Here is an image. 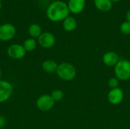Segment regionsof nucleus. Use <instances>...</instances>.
<instances>
[{
    "label": "nucleus",
    "mask_w": 130,
    "mask_h": 129,
    "mask_svg": "<svg viewBox=\"0 0 130 129\" xmlns=\"http://www.w3.org/2000/svg\"><path fill=\"white\" fill-rule=\"evenodd\" d=\"M69 13L67 3L61 0L53 2L46 9V17L53 22L63 21L69 16Z\"/></svg>",
    "instance_id": "f257e3e1"
},
{
    "label": "nucleus",
    "mask_w": 130,
    "mask_h": 129,
    "mask_svg": "<svg viewBox=\"0 0 130 129\" xmlns=\"http://www.w3.org/2000/svg\"><path fill=\"white\" fill-rule=\"evenodd\" d=\"M56 73L62 80L65 81H70L76 76V68L69 62H62L58 65Z\"/></svg>",
    "instance_id": "f03ea898"
},
{
    "label": "nucleus",
    "mask_w": 130,
    "mask_h": 129,
    "mask_svg": "<svg viewBox=\"0 0 130 129\" xmlns=\"http://www.w3.org/2000/svg\"><path fill=\"white\" fill-rule=\"evenodd\" d=\"M116 78L122 81L130 79V61L127 59H120L114 67Z\"/></svg>",
    "instance_id": "7ed1b4c3"
},
{
    "label": "nucleus",
    "mask_w": 130,
    "mask_h": 129,
    "mask_svg": "<svg viewBox=\"0 0 130 129\" xmlns=\"http://www.w3.org/2000/svg\"><path fill=\"white\" fill-rule=\"evenodd\" d=\"M55 104V101L53 100L50 95L43 94L38 97L36 105L37 107L42 112H48L51 110Z\"/></svg>",
    "instance_id": "20e7f679"
},
{
    "label": "nucleus",
    "mask_w": 130,
    "mask_h": 129,
    "mask_svg": "<svg viewBox=\"0 0 130 129\" xmlns=\"http://www.w3.org/2000/svg\"><path fill=\"white\" fill-rule=\"evenodd\" d=\"M16 34V28L11 24H4L0 25V40L9 41Z\"/></svg>",
    "instance_id": "39448f33"
},
{
    "label": "nucleus",
    "mask_w": 130,
    "mask_h": 129,
    "mask_svg": "<svg viewBox=\"0 0 130 129\" xmlns=\"http://www.w3.org/2000/svg\"><path fill=\"white\" fill-rule=\"evenodd\" d=\"M7 53L8 56L13 59H21L25 56L26 50L24 49L23 45L14 43L8 46Z\"/></svg>",
    "instance_id": "423d86ee"
},
{
    "label": "nucleus",
    "mask_w": 130,
    "mask_h": 129,
    "mask_svg": "<svg viewBox=\"0 0 130 129\" xmlns=\"http://www.w3.org/2000/svg\"><path fill=\"white\" fill-rule=\"evenodd\" d=\"M13 92L12 84L4 80H0V103L7 101Z\"/></svg>",
    "instance_id": "0eeeda50"
},
{
    "label": "nucleus",
    "mask_w": 130,
    "mask_h": 129,
    "mask_svg": "<svg viewBox=\"0 0 130 129\" xmlns=\"http://www.w3.org/2000/svg\"><path fill=\"white\" fill-rule=\"evenodd\" d=\"M37 42L40 46L45 49L53 47L56 43V37L50 32H43L37 38Z\"/></svg>",
    "instance_id": "6e6552de"
},
{
    "label": "nucleus",
    "mask_w": 130,
    "mask_h": 129,
    "mask_svg": "<svg viewBox=\"0 0 130 129\" xmlns=\"http://www.w3.org/2000/svg\"><path fill=\"white\" fill-rule=\"evenodd\" d=\"M123 97H124L123 90L120 87L110 89V90L108 92V94H107L108 102L110 104L114 105V106L120 104L123 101Z\"/></svg>",
    "instance_id": "1a4fd4ad"
},
{
    "label": "nucleus",
    "mask_w": 130,
    "mask_h": 129,
    "mask_svg": "<svg viewBox=\"0 0 130 129\" xmlns=\"http://www.w3.org/2000/svg\"><path fill=\"white\" fill-rule=\"evenodd\" d=\"M86 0H69L67 5L69 11L75 14L82 13L85 8Z\"/></svg>",
    "instance_id": "9d476101"
},
{
    "label": "nucleus",
    "mask_w": 130,
    "mask_h": 129,
    "mask_svg": "<svg viewBox=\"0 0 130 129\" xmlns=\"http://www.w3.org/2000/svg\"><path fill=\"white\" fill-rule=\"evenodd\" d=\"M120 61V57L117 53L110 51L104 54L102 57L103 63L107 67H115L117 62Z\"/></svg>",
    "instance_id": "9b49d317"
},
{
    "label": "nucleus",
    "mask_w": 130,
    "mask_h": 129,
    "mask_svg": "<svg viewBox=\"0 0 130 129\" xmlns=\"http://www.w3.org/2000/svg\"><path fill=\"white\" fill-rule=\"evenodd\" d=\"M95 8L102 12H108L113 8L111 0H94Z\"/></svg>",
    "instance_id": "f8f14e48"
},
{
    "label": "nucleus",
    "mask_w": 130,
    "mask_h": 129,
    "mask_svg": "<svg viewBox=\"0 0 130 129\" xmlns=\"http://www.w3.org/2000/svg\"><path fill=\"white\" fill-rule=\"evenodd\" d=\"M58 65H59L54 60L47 59V60H45L43 62L42 68L45 72H46L48 74H53V73L56 72Z\"/></svg>",
    "instance_id": "ddd939ff"
},
{
    "label": "nucleus",
    "mask_w": 130,
    "mask_h": 129,
    "mask_svg": "<svg viewBox=\"0 0 130 129\" xmlns=\"http://www.w3.org/2000/svg\"><path fill=\"white\" fill-rule=\"evenodd\" d=\"M63 29L67 32H72L77 27V21L72 16H68L62 22Z\"/></svg>",
    "instance_id": "4468645a"
},
{
    "label": "nucleus",
    "mask_w": 130,
    "mask_h": 129,
    "mask_svg": "<svg viewBox=\"0 0 130 129\" xmlns=\"http://www.w3.org/2000/svg\"><path fill=\"white\" fill-rule=\"evenodd\" d=\"M28 33L31 38H38L42 33V28L38 24H32L28 27Z\"/></svg>",
    "instance_id": "2eb2a0df"
},
{
    "label": "nucleus",
    "mask_w": 130,
    "mask_h": 129,
    "mask_svg": "<svg viewBox=\"0 0 130 129\" xmlns=\"http://www.w3.org/2000/svg\"><path fill=\"white\" fill-rule=\"evenodd\" d=\"M23 46L26 52L34 51L37 47V41L34 38H28L24 40L23 43Z\"/></svg>",
    "instance_id": "dca6fc26"
},
{
    "label": "nucleus",
    "mask_w": 130,
    "mask_h": 129,
    "mask_svg": "<svg viewBox=\"0 0 130 129\" xmlns=\"http://www.w3.org/2000/svg\"><path fill=\"white\" fill-rule=\"evenodd\" d=\"M51 97L53 98V100L55 102H59L60 100H62L64 97V93L62 90L59 89H56L52 91L51 94H50Z\"/></svg>",
    "instance_id": "f3484780"
},
{
    "label": "nucleus",
    "mask_w": 130,
    "mask_h": 129,
    "mask_svg": "<svg viewBox=\"0 0 130 129\" xmlns=\"http://www.w3.org/2000/svg\"><path fill=\"white\" fill-rule=\"evenodd\" d=\"M120 32L124 35H130V22L126 21L123 22L120 27Z\"/></svg>",
    "instance_id": "a211bd4d"
},
{
    "label": "nucleus",
    "mask_w": 130,
    "mask_h": 129,
    "mask_svg": "<svg viewBox=\"0 0 130 129\" xmlns=\"http://www.w3.org/2000/svg\"><path fill=\"white\" fill-rule=\"evenodd\" d=\"M108 86L110 89H114L117 87H119V80L115 77V78H110L108 81Z\"/></svg>",
    "instance_id": "6ab92c4d"
},
{
    "label": "nucleus",
    "mask_w": 130,
    "mask_h": 129,
    "mask_svg": "<svg viewBox=\"0 0 130 129\" xmlns=\"http://www.w3.org/2000/svg\"><path fill=\"white\" fill-rule=\"evenodd\" d=\"M5 124H6L5 119L2 116H0V129L3 128L5 127Z\"/></svg>",
    "instance_id": "aec40b11"
},
{
    "label": "nucleus",
    "mask_w": 130,
    "mask_h": 129,
    "mask_svg": "<svg viewBox=\"0 0 130 129\" xmlns=\"http://www.w3.org/2000/svg\"><path fill=\"white\" fill-rule=\"evenodd\" d=\"M126 21L130 22V9L126 13Z\"/></svg>",
    "instance_id": "412c9836"
},
{
    "label": "nucleus",
    "mask_w": 130,
    "mask_h": 129,
    "mask_svg": "<svg viewBox=\"0 0 130 129\" xmlns=\"http://www.w3.org/2000/svg\"><path fill=\"white\" fill-rule=\"evenodd\" d=\"M121 0H111V2H113V3H115V2H120Z\"/></svg>",
    "instance_id": "4be33fe9"
},
{
    "label": "nucleus",
    "mask_w": 130,
    "mask_h": 129,
    "mask_svg": "<svg viewBox=\"0 0 130 129\" xmlns=\"http://www.w3.org/2000/svg\"><path fill=\"white\" fill-rule=\"evenodd\" d=\"M2 2H0V10H1V8H2Z\"/></svg>",
    "instance_id": "5701e85b"
},
{
    "label": "nucleus",
    "mask_w": 130,
    "mask_h": 129,
    "mask_svg": "<svg viewBox=\"0 0 130 129\" xmlns=\"http://www.w3.org/2000/svg\"><path fill=\"white\" fill-rule=\"evenodd\" d=\"M1 76H2V71H1V68H0V78H1Z\"/></svg>",
    "instance_id": "b1692460"
},
{
    "label": "nucleus",
    "mask_w": 130,
    "mask_h": 129,
    "mask_svg": "<svg viewBox=\"0 0 130 129\" xmlns=\"http://www.w3.org/2000/svg\"><path fill=\"white\" fill-rule=\"evenodd\" d=\"M2 0H0V2H2Z\"/></svg>",
    "instance_id": "393cba45"
},
{
    "label": "nucleus",
    "mask_w": 130,
    "mask_h": 129,
    "mask_svg": "<svg viewBox=\"0 0 130 129\" xmlns=\"http://www.w3.org/2000/svg\"><path fill=\"white\" fill-rule=\"evenodd\" d=\"M129 81H130V79H129Z\"/></svg>",
    "instance_id": "a878e982"
}]
</instances>
